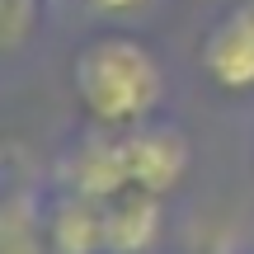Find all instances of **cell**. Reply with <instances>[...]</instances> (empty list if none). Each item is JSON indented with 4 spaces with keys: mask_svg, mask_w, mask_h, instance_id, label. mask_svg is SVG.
<instances>
[{
    "mask_svg": "<svg viewBox=\"0 0 254 254\" xmlns=\"http://www.w3.org/2000/svg\"><path fill=\"white\" fill-rule=\"evenodd\" d=\"M71 85L85 118L104 132H127V127L151 123V113L165 99V66L146 43L127 33H104L75 52Z\"/></svg>",
    "mask_w": 254,
    "mask_h": 254,
    "instance_id": "1",
    "label": "cell"
},
{
    "mask_svg": "<svg viewBox=\"0 0 254 254\" xmlns=\"http://www.w3.org/2000/svg\"><path fill=\"white\" fill-rule=\"evenodd\" d=\"M198 66L221 94H254V0H236L212 19Z\"/></svg>",
    "mask_w": 254,
    "mask_h": 254,
    "instance_id": "2",
    "label": "cell"
},
{
    "mask_svg": "<svg viewBox=\"0 0 254 254\" xmlns=\"http://www.w3.org/2000/svg\"><path fill=\"white\" fill-rule=\"evenodd\" d=\"M62 184L75 193V198H94V202H109L118 193L132 189V174H127V146L123 132H94L75 146L71 155L62 160Z\"/></svg>",
    "mask_w": 254,
    "mask_h": 254,
    "instance_id": "3",
    "label": "cell"
},
{
    "mask_svg": "<svg viewBox=\"0 0 254 254\" xmlns=\"http://www.w3.org/2000/svg\"><path fill=\"white\" fill-rule=\"evenodd\" d=\"M123 146H127L132 189H146V193H160L165 198V193L184 179V170H189V141H184L174 127H155V123L127 127Z\"/></svg>",
    "mask_w": 254,
    "mask_h": 254,
    "instance_id": "4",
    "label": "cell"
},
{
    "mask_svg": "<svg viewBox=\"0 0 254 254\" xmlns=\"http://www.w3.org/2000/svg\"><path fill=\"white\" fill-rule=\"evenodd\" d=\"M104 226H109V250L113 254H146L160 240V226H165L160 193L127 189L118 198H109L104 202Z\"/></svg>",
    "mask_w": 254,
    "mask_h": 254,
    "instance_id": "5",
    "label": "cell"
},
{
    "mask_svg": "<svg viewBox=\"0 0 254 254\" xmlns=\"http://www.w3.org/2000/svg\"><path fill=\"white\" fill-rule=\"evenodd\" d=\"M47 245L52 254H104L109 250V226H104V202L94 198H66L52 212L47 226Z\"/></svg>",
    "mask_w": 254,
    "mask_h": 254,
    "instance_id": "6",
    "label": "cell"
},
{
    "mask_svg": "<svg viewBox=\"0 0 254 254\" xmlns=\"http://www.w3.org/2000/svg\"><path fill=\"white\" fill-rule=\"evenodd\" d=\"M43 226H38V212L24 193H9L5 207H0V254H47Z\"/></svg>",
    "mask_w": 254,
    "mask_h": 254,
    "instance_id": "7",
    "label": "cell"
},
{
    "mask_svg": "<svg viewBox=\"0 0 254 254\" xmlns=\"http://www.w3.org/2000/svg\"><path fill=\"white\" fill-rule=\"evenodd\" d=\"M38 28V0H0V47L19 52Z\"/></svg>",
    "mask_w": 254,
    "mask_h": 254,
    "instance_id": "8",
    "label": "cell"
},
{
    "mask_svg": "<svg viewBox=\"0 0 254 254\" xmlns=\"http://www.w3.org/2000/svg\"><path fill=\"white\" fill-rule=\"evenodd\" d=\"M75 5H85L90 14H109V19H123V14H136V9H141L146 0H75Z\"/></svg>",
    "mask_w": 254,
    "mask_h": 254,
    "instance_id": "9",
    "label": "cell"
}]
</instances>
